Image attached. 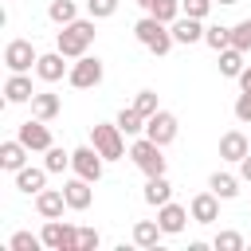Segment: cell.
<instances>
[{
	"label": "cell",
	"instance_id": "cell-27",
	"mask_svg": "<svg viewBox=\"0 0 251 251\" xmlns=\"http://www.w3.org/2000/svg\"><path fill=\"white\" fill-rule=\"evenodd\" d=\"M47 16H51V24H59V27H67V24H75V20H78V12H75V0H51Z\"/></svg>",
	"mask_w": 251,
	"mask_h": 251
},
{
	"label": "cell",
	"instance_id": "cell-2",
	"mask_svg": "<svg viewBox=\"0 0 251 251\" xmlns=\"http://www.w3.org/2000/svg\"><path fill=\"white\" fill-rule=\"evenodd\" d=\"M94 35H98V31H94V16H90V20H75V24H67V27L55 35V47H59L67 59H82L86 47L94 43Z\"/></svg>",
	"mask_w": 251,
	"mask_h": 251
},
{
	"label": "cell",
	"instance_id": "cell-23",
	"mask_svg": "<svg viewBox=\"0 0 251 251\" xmlns=\"http://www.w3.org/2000/svg\"><path fill=\"white\" fill-rule=\"evenodd\" d=\"M161 235H165V231H161L157 220H137V224H133V243H137V247H157Z\"/></svg>",
	"mask_w": 251,
	"mask_h": 251
},
{
	"label": "cell",
	"instance_id": "cell-15",
	"mask_svg": "<svg viewBox=\"0 0 251 251\" xmlns=\"http://www.w3.org/2000/svg\"><path fill=\"white\" fill-rule=\"evenodd\" d=\"M63 208H67L63 188H43V192H35V212H39L43 220H59Z\"/></svg>",
	"mask_w": 251,
	"mask_h": 251
},
{
	"label": "cell",
	"instance_id": "cell-35",
	"mask_svg": "<svg viewBox=\"0 0 251 251\" xmlns=\"http://www.w3.org/2000/svg\"><path fill=\"white\" fill-rule=\"evenodd\" d=\"M86 12H90L94 20H106V16L118 12V0H86Z\"/></svg>",
	"mask_w": 251,
	"mask_h": 251
},
{
	"label": "cell",
	"instance_id": "cell-29",
	"mask_svg": "<svg viewBox=\"0 0 251 251\" xmlns=\"http://www.w3.org/2000/svg\"><path fill=\"white\" fill-rule=\"evenodd\" d=\"M43 169H47V173H63V169H71V153L59 149V145H51V149L43 153Z\"/></svg>",
	"mask_w": 251,
	"mask_h": 251
},
{
	"label": "cell",
	"instance_id": "cell-7",
	"mask_svg": "<svg viewBox=\"0 0 251 251\" xmlns=\"http://www.w3.org/2000/svg\"><path fill=\"white\" fill-rule=\"evenodd\" d=\"M67 78H71L75 90H90V86H98V82H102V59H98V55H82V59H75Z\"/></svg>",
	"mask_w": 251,
	"mask_h": 251
},
{
	"label": "cell",
	"instance_id": "cell-39",
	"mask_svg": "<svg viewBox=\"0 0 251 251\" xmlns=\"http://www.w3.org/2000/svg\"><path fill=\"white\" fill-rule=\"evenodd\" d=\"M239 90H251V67L239 71Z\"/></svg>",
	"mask_w": 251,
	"mask_h": 251
},
{
	"label": "cell",
	"instance_id": "cell-26",
	"mask_svg": "<svg viewBox=\"0 0 251 251\" xmlns=\"http://www.w3.org/2000/svg\"><path fill=\"white\" fill-rule=\"evenodd\" d=\"M208 188H212L220 200H231V196H239V180H235L231 173H212V176H208Z\"/></svg>",
	"mask_w": 251,
	"mask_h": 251
},
{
	"label": "cell",
	"instance_id": "cell-17",
	"mask_svg": "<svg viewBox=\"0 0 251 251\" xmlns=\"http://www.w3.org/2000/svg\"><path fill=\"white\" fill-rule=\"evenodd\" d=\"M247 153H251V145H247V137H243L239 129H227V133L220 137V157H224V161H235V165H239Z\"/></svg>",
	"mask_w": 251,
	"mask_h": 251
},
{
	"label": "cell",
	"instance_id": "cell-3",
	"mask_svg": "<svg viewBox=\"0 0 251 251\" xmlns=\"http://www.w3.org/2000/svg\"><path fill=\"white\" fill-rule=\"evenodd\" d=\"M90 145L106 161H122L126 157V141H122V126L118 122H94L90 126Z\"/></svg>",
	"mask_w": 251,
	"mask_h": 251
},
{
	"label": "cell",
	"instance_id": "cell-6",
	"mask_svg": "<svg viewBox=\"0 0 251 251\" xmlns=\"http://www.w3.org/2000/svg\"><path fill=\"white\" fill-rule=\"evenodd\" d=\"M39 235H43V247H51V251H78V227L75 224L47 220Z\"/></svg>",
	"mask_w": 251,
	"mask_h": 251
},
{
	"label": "cell",
	"instance_id": "cell-36",
	"mask_svg": "<svg viewBox=\"0 0 251 251\" xmlns=\"http://www.w3.org/2000/svg\"><path fill=\"white\" fill-rule=\"evenodd\" d=\"M212 4H216V0H180L184 16H196V20H204V16L212 12Z\"/></svg>",
	"mask_w": 251,
	"mask_h": 251
},
{
	"label": "cell",
	"instance_id": "cell-16",
	"mask_svg": "<svg viewBox=\"0 0 251 251\" xmlns=\"http://www.w3.org/2000/svg\"><path fill=\"white\" fill-rule=\"evenodd\" d=\"M169 27H173V39H176V43H184V47L204 39V24H200L196 16H176Z\"/></svg>",
	"mask_w": 251,
	"mask_h": 251
},
{
	"label": "cell",
	"instance_id": "cell-11",
	"mask_svg": "<svg viewBox=\"0 0 251 251\" xmlns=\"http://www.w3.org/2000/svg\"><path fill=\"white\" fill-rule=\"evenodd\" d=\"M63 196H67V208H71V212H86V208L94 204V188H90L86 176L67 180V184H63Z\"/></svg>",
	"mask_w": 251,
	"mask_h": 251
},
{
	"label": "cell",
	"instance_id": "cell-30",
	"mask_svg": "<svg viewBox=\"0 0 251 251\" xmlns=\"http://www.w3.org/2000/svg\"><path fill=\"white\" fill-rule=\"evenodd\" d=\"M180 12H184V8H180V0H153V8H149V16H157L161 24H173Z\"/></svg>",
	"mask_w": 251,
	"mask_h": 251
},
{
	"label": "cell",
	"instance_id": "cell-37",
	"mask_svg": "<svg viewBox=\"0 0 251 251\" xmlns=\"http://www.w3.org/2000/svg\"><path fill=\"white\" fill-rule=\"evenodd\" d=\"M98 243H102V235L94 227H78V251H94Z\"/></svg>",
	"mask_w": 251,
	"mask_h": 251
},
{
	"label": "cell",
	"instance_id": "cell-5",
	"mask_svg": "<svg viewBox=\"0 0 251 251\" xmlns=\"http://www.w3.org/2000/svg\"><path fill=\"white\" fill-rule=\"evenodd\" d=\"M102 165H106V157H102L94 145L71 149V169H75V176H86L90 184H98V180H102Z\"/></svg>",
	"mask_w": 251,
	"mask_h": 251
},
{
	"label": "cell",
	"instance_id": "cell-28",
	"mask_svg": "<svg viewBox=\"0 0 251 251\" xmlns=\"http://www.w3.org/2000/svg\"><path fill=\"white\" fill-rule=\"evenodd\" d=\"M204 43L220 55L224 47H231V27H224V24H212V27H204Z\"/></svg>",
	"mask_w": 251,
	"mask_h": 251
},
{
	"label": "cell",
	"instance_id": "cell-33",
	"mask_svg": "<svg viewBox=\"0 0 251 251\" xmlns=\"http://www.w3.org/2000/svg\"><path fill=\"white\" fill-rule=\"evenodd\" d=\"M231 47L251 51V16H247V20H239V24L231 27Z\"/></svg>",
	"mask_w": 251,
	"mask_h": 251
},
{
	"label": "cell",
	"instance_id": "cell-19",
	"mask_svg": "<svg viewBox=\"0 0 251 251\" xmlns=\"http://www.w3.org/2000/svg\"><path fill=\"white\" fill-rule=\"evenodd\" d=\"M16 188H20L24 196L43 192V188H47V169H31V165H24V169L16 173Z\"/></svg>",
	"mask_w": 251,
	"mask_h": 251
},
{
	"label": "cell",
	"instance_id": "cell-24",
	"mask_svg": "<svg viewBox=\"0 0 251 251\" xmlns=\"http://www.w3.org/2000/svg\"><path fill=\"white\" fill-rule=\"evenodd\" d=\"M243 55H247V51H239V47H224V51H220V75H224V78H239V71L247 67Z\"/></svg>",
	"mask_w": 251,
	"mask_h": 251
},
{
	"label": "cell",
	"instance_id": "cell-40",
	"mask_svg": "<svg viewBox=\"0 0 251 251\" xmlns=\"http://www.w3.org/2000/svg\"><path fill=\"white\" fill-rule=\"evenodd\" d=\"M239 176H243V180H251V153L239 161Z\"/></svg>",
	"mask_w": 251,
	"mask_h": 251
},
{
	"label": "cell",
	"instance_id": "cell-41",
	"mask_svg": "<svg viewBox=\"0 0 251 251\" xmlns=\"http://www.w3.org/2000/svg\"><path fill=\"white\" fill-rule=\"evenodd\" d=\"M137 4H141V8H145V12H149V8H153V0H137Z\"/></svg>",
	"mask_w": 251,
	"mask_h": 251
},
{
	"label": "cell",
	"instance_id": "cell-18",
	"mask_svg": "<svg viewBox=\"0 0 251 251\" xmlns=\"http://www.w3.org/2000/svg\"><path fill=\"white\" fill-rule=\"evenodd\" d=\"M27 153H31V149H27L20 137H12V141H4V145H0V165H4L8 173H20V169L27 165Z\"/></svg>",
	"mask_w": 251,
	"mask_h": 251
},
{
	"label": "cell",
	"instance_id": "cell-20",
	"mask_svg": "<svg viewBox=\"0 0 251 251\" xmlns=\"http://www.w3.org/2000/svg\"><path fill=\"white\" fill-rule=\"evenodd\" d=\"M145 204H153V208H161V204H169L173 200V184H169V176L161 173V176H145Z\"/></svg>",
	"mask_w": 251,
	"mask_h": 251
},
{
	"label": "cell",
	"instance_id": "cell-21",
	"mask_svg": "<svg viewBox=\"0 0 251 251\" xmlns=\"http://www.w3.org/2000/svg\"><path fill=\"white\" fill-rule=\"evenodd\" d=\"M4 98H8L12 106H16V102H31V98H35V90H31V78L12 71V75H8V82H4Z\"/></svg>",
	"mask_w": 251,
	"mask_h": 251
},
{
	"label": "cell",
	"instance_id": "cell-25",
	"mask_svg": "<svg viewBox=\"0 0 251 251\" xmlns=\"http://www.w3.org/2000/svg\"><path fill=\"white\" fill-rule=\"evenodd\" d=\"M145 122H149V118H145L137 106H122V110H118V126H122V133H129V137H133V133H141V129H145Z\"/></svg>",
	"mask_w": 251,
	"mask_h": 251
},
{
	"label": "cell",
	"instance_id": "cell-34",
	"mask_svg": "<svg viewBox=\"0 0 251 251\" xmlns=\"http://www.w3.org/2000/svg\"><path fill=\"white\" fill-rule=\"evenodd\" d=\"M133 106H137V110H141L145 118H153V114L161 110V106H157V94H153V90H137V98H133Z\"/></svg>",
	"mask_w": 251,
	"mask_h": 251
},
{
	"label": "cell",
	"instance_id": "cell-9",
	"mask_svg": "<svg viewBox=\"0 0 251 251\" xmlns=\"http://www.w3.org/2000/svg\"><path fill=\"white\" fill-rule=\"evenodd\" d=\"M176 114H169V110H157L149 122H145V137H153L157 145H173L176 141Z\"/></svg>",
	"mask_w": 251,
	"mask_h": 251
},
{
	"label": "cell",
	"instance_id": "cell-31",
	"mask_svg": "<svg viewBox=\"0 0 251 251\" xmlns=\"http://www.w3.org/2000/svg\"><path fill=\"white\" fill-rule=\"evenodd\" d=\"M8 247H12V251H39V247H43V235H31V231H16V235L8 239Z\"/></svg>",
	"mask_w": 251,
	"mask_h": 251
},
{
	"label": "cell",
	"instance_id": "cell-10",
	"mask_svg": "<svg viewBox=\"0 0 251 251\" xmlns=\"http://www.w3.org/2000/svg\"><path fill=\"white\" fill-rule=\"evenodd\" d=\"M31 153H47L55 141H51V129H47V122H39V118H31V122H24L20 126V133H16Z\"/></svg>",
	"mask_w": 251,
	"mask_h": 251
},
{
	"label": "cell",
	"instance_id": "cell-32",
	"mask_svg": "<svg viewBox=\"0 0 251 251\" xmlns=\"http://www.w3.org/2000/svg\"><path fill=\"white\" fill-rule=\"evenodd\" d=\"M212 247H216V251H243V235H239V231H216Z\"/></svg>",
	"mask_w": 251,
	"mask_h": 251
},
{
	"label": "cell",
	"instance_id": "cell-38",
	"mask_svg": "<svg viewBox=\"0 0 251 251\" xmlns=\"http://www.w3.org/2000/svg\"><path fill=\"white\" fill-rule=\"evenodd\" d=\"M235 118H239V122H251V90H243V94L235 98Z\"/></svg>",
	"mask_w": 251,
	"mask_h": 251
},
{
	"label": "cell",
	"instance_id": "cell-14",
	"mask_svg": "<svg viewBox=\"0 0 251 251\" xmlns=\"http://www.w3.org/2000/svg\"><path fill=\"white\" fill-rule=\"evenodd\" d=\"M63 59H67V55H63L59 47H55L51 55H39V63H35V75H39L43 82H59L63 75H71V67H67Z\"/></svg>",
	"mask_w": 251,
	"mask_h": 251
},
{
	"label": "cell",
	"instance_id": "cell-1",
	"mask_svg": "<svg viewBox=\"0 0 251 251\" xmlns=\"http://www.w3.org/2000/svg\"><path fill=\"white\" fill-rule=\"evenodd\" d=\"M133 35H137V43L149 51V55H169L173 51V27L169 24H161L157 16H141L137 24H133Z\"/></svg>",
	"mask_w": 251,
	"mask_h": 251
},
{
	"label": "cell",
	"instance_id": "cell-42",
	"mask_svg": "<svg viewBox=\"0 0 251 251\" xmlns=\"http://www.w3.org/2000/svg\"><path fill=\"white\" fill-rule=\"evenodd\" d=\"M216 4H239V0H216Z\"/></svg>",
	"mask_w": 251,
	"mask_h": 251
},
{
	"label": "cell",
	"instance_id": "cell-4",
	"mask_svg": "<svg viewBox=\"0 0 251 251\" xmlns=\"http://www.w3.org/2000/svg\"><path fill=\"white\" fill-rule=\"evenodd\" d=\"M161 149H165V145H157L153 137H137V141L129 145V161H133L145 176H161V173H165V157H161Z\"/></svg>",
	"mask_w": 251,
	"mask_h": 251
},
{
	"label": "cell",
	"instance_id": "cell-13",
	"mask_svg": "<svg viewBox=\"0 0 251 251\" xmlns=\"http://www.w3.org/2000/svg\"><path fill=\"white\" fill-rule=\"evenodd\" d=\"M188 220H192V212H188V208H180V204H173V200L157 208V224H161V231H165V235H180Z\"/></svg>",
	"mask_w": 251,
	"mask_h": 251
},
{
	"label": "cell",
	"instance_id": "cell-8",
	"mask_svg": "<svg viewBox=\"0 0 251 251\" xmlns=\"http://www.w3.org/2000/svg\"><path fill=\"white\" fill-rule=\"evenodd\" d=\"M4 63H8V71L24 75V71H31V67L39 63V55H35L31 39H12V43L4 47Z\"/></svg>",
	"mask_w": 251,
	"mask_h": 251
},
{
	"label": "cell",
	"instance_id": "cell-22",
	"mask_svg": "<svg viewBox=\"0 0 251 251\" xmlns=\"http://www.w3.org/2000/svg\"><path fill=\"white\" fill-rule=\"evenodd\" d=\"M59 110H63V102H59V94H51V90H39V94L31 98V118H39V122L59 118Z\"/></svg>",
	"mask_w": 251,
	"mask_h": 251
},
{
	"label": "cell",
	"instance_id": "cell-12",
	"mask_svg": "<svg viewBox=\"0 0 251 251\" xmlns=\"http://www.w3.org/2000/svg\"><path fill=\"white\" fill-rule=\"evenodd\" d=\"M188 212H192V224H216L220 220V196L216 192H196L188 200Z\"/></svg>",
	"mask_w": 251,
	"mask_h": 251
}]
</instances>
